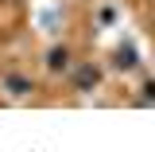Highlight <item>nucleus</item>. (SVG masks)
Listing matches in <instances>:
<instances>
[{
    "label": "nucleus",
    "instance_id": "1",
    "mask_svg": "<svg viewBox=\"0 0 155 152\" xmlns=\"http://www.w3.org/2000/svg\"><path fill=\"white\" fill-rule=\"evenodd\" d=\"M97 78H101V74H97L93 66H81V70H78V74H74V82H78V86H81V90H89V86H97Z\"/></svg>",
    "mask_w": 155,
    "mask_h": 152
},
{
    "label": "nucleus",
    "instance_id": "2",
    "mask_svg": "<svg viewBox=\"0 0 155 152\" xmlns=\"http://www.w3.org/2000/svg\"><path fill=\"white\" fill-rule=\"evenodd\" d=\"M66 51H62V47H54V51H51V58H47V62H51V70H62V66H66Z\"/></svg>",
    "mask_w": 155,
    "mask_h": 152
},
{
    "label": "nucleus",
    "instance_id": "3",
    "mask_svg": "<svg viewBox=\"0 0 155 152\" xmlns=\"http://www.w3.org/2000/svg\"><path fill=\"white\" fill-rule=\"evenodd\" d=\"M8 86H12V94H27V90H31V86H27V78H8Z\"/></svg>",
    "mask_w": 155,
    "mask_h": 152
}]
</instances>
